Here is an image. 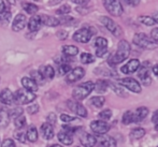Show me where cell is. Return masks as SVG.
Returning a JSON list of instances; mask_svg holds the SVG:
<instances>
[{"instance_id": "1", "label": "cell", "mask_w": 158, "mask_h": 147, "mask_svg": "<svg viewBox=\"0 0 158 147\" xmlns=\"http://www.w3.org/2000/svg\"><path fill=\"white\" fill-rule=\"evenodd\" d=\"M130 45L126 40H121L117 45V51L114 55L109 57L108 63L110 64V67H115L117 64L122 63L123 61L128 58L129 54H130Z\"/></svg>"}, {"instance_id": "2", "label": "cell", "mask_w": 158, "mask_h": 147, "mask_svg": "<svg viewBox=\"0 0 158 147\" xmlns=\"http://www.w3.org/2000/svg\"><path fill=\"white\" fill-rule=\"evenodd\" d=\"M95 84L93 82L88 81L85 83L81 84V85L77 86L72 91V97L74 98V100L77 101H81V100L85 99L89 96V93L94 90Z\"/></svg>"}, {"instance_id": "3", "label": "cell", "mask_w": 158, "mask_h": 147, "mask_svg": "<svg viewBox=\"0 0 158 147\" xmlns=\"http://www.w3.org/2000/svg\"><path fill=\"white\" fill-rule=\"evenodd\" d=\"M133 43L138 45L141 48H145V50H154L157 47V43L152 39V38L148 37L145 33H137L133 37Z\"/></svg>"}, {"instance_id": "4", "label": "cell", "mask_w": 158, "mask_h": 147, "mask_svg": "<svg viewBox=\"0 0 158 147\" xmlns=\"http://www.w3.org/2000/svg\"><path fill=\"white\" fill-rule=\"evenodd\" d=\"M14 95V102H16L17 104H27V103H30L32 102L33 100L37 98L35 92L32 91H29L25 88H22V89H19V90L15 91Z\"/></svg>"}, {"instance_id": "5", "label": "cell", "mask_w": 158, "mask_h": 147, "mask_svg": "<svg viewBox=\"0 0 158 147\" xmlns=\"http://www.w3.org/2000/svg\"><path fill=\"white\" fill-rule=\"evenodd\" d=\"M103 6L109 14L113 16H122L124 13V9L119 0H103Z\"/></svg>"}, {"instance_id": "6", "label": "cell", "mask_w": 158, "mask_h": 147, "mask_svg": "<svg viewBox=\"0 0 158 147\" xmlns=\"http://www.w3.org/2000/svg\"><path fill=\"white\" fill-rule=\"evenodd\" d=\"M100 22L102 23V25L106 28L115 37H121L123 35V29L121 28V26H118L112 18L106 16H102L100 17Z\"/></svg>"}, {"instance_id": "7", "label": "cell", "mask_w": 158, "mask_h": 147, "mask_svg": "<svg viewBox=\"0 0 158 147\" xmlns=\"http://www.w3.org/2000/svg\"><path fill=\"white\" fill-rule=\"evenodd\" d=\"M95 35V31L92 28H81L77 30L73 35V40L80 43H87L90 41L92 37Z\"/></svg>"}, {"instance_id": "8", "label": "cell", "mask_w": 158, "mask_h": 147, "mask_svg": "<svg viewBox=\"0 0 158 147\" xmlns=\"http://www.w3.org/2000/svg\"><path fill=\"white\" fill-rule=\"evenodd\" d=\"M118 85H121L122 87H126L127 89L135 93H140L142 90L141 85L132 77H125V79L118 80Z\"/></svg>"}, {"instance_id": "9", "label": "cell", "mask_w": 158, "mask_h": 147, "mask_svg": "<svg viewBox=\"0 0 158 147\" xmlns=\"http://www.w3.org/2000/svg\"><path fill=\"white\" fill-rule=\"evenodd\" d=\"M140 71L138 73V76H139L140 81L142 82V84L144 85H150L152 83V76H151V68H150V62L148 61H145L143 62V66H140Z\"/></svg>"}, {"instance_id": "10", "label": "cell", "mask_w": 158, "mask_h": 147, "mask_svg": "<svg viewBox=\"0 0 158 147\" xmlns=\"http://www.w3.org/2000/svg\"><path fill=\"white\" fill-rule=\"evenodd\" d=\"M90 129L94 133L98 135H103L106 133L109 132L110 130V125L106 121H103V120H94L90 124Z\"/></svg>"}, {"instance_id": "11", "label": "cell", "mask_w": 158, "mask_h": 147, "mask_svg": "<svg viewBox=\"0 0 158 147\" xmlns=\"http://www.w3.org/2000/svg\"><path fill=\"white\" fill-rule=\"evenodd\" d=\"M85 75V70L81 67L74 68L73 70H70L66 75V82L69 84L75 83V82L80 81L81 79H83Z\"/></svg>"}, {"instance_id": "12", "label": "cell", "mask_w": 158, "mask_h": 147, "mask_svg": "<svg viewBox=\"0 0 158 147\" xmlns=\"http://www.w3.org/2000/svg\"><path fill=\"white\" fill-rule=\"evenodd\" d=\"M67 106H68V108L71 112L77 114V116L84 117V118L87 117V111H86V108H84L80 102L73 101V100H68V101H67Z\"/></svg>"}, {"instance_id": "13", "label": "cell", "mask_w": 158, "mask_h": 147, "mask_svg": "<svg viewBox=\"0 0 158 147\" xmlns=\"http://www.w3.org/2000/svg\"><path fill=\"white\" fill-rule=\"evenodd\" d=\"M140 60L139 59H131L127 62L126 64H124L121 68V71L124 74H131V73H135L139 70L140 68Z\"/></svg>"}, {"instance_id": "14", "label": "cell", "mask_w": 158, "mask_h": 147, "mask_svg": "<svg viewBox=\"0 0 158 147\" xmlns=\"http://www.w3.org/2000/svg\"><path fill=\"white\" fill-rule=\"evenodd\" d=\"M27 25V18L24 14H19L14 18L12 24V29L13 31H21Z\"/></svg>"}, {"instance_id": "15", "label": "cell", "mask_w": 158, "mask_h": 147, "mask_svg": "<svg viewBox=\"0 0 158 147\" xmlns=\"http://www.w3.org/2000/svg\"><path fill=\"white\" fill-rule=\"evenodd\" d=\"M0 102L4 105H11L14 103V95L9 88H4L0 93Z\"/></svg>"}, {"instance_id": "16", "label": "cell", "mask_w": 158, "mask_h": 147, "mask_svg": "<svg viewBox=\"0 0 158 147\" xmlns=\"http://www.w3.org/2000/svg\"><path fill=\"white\" fill-rule=\"evenodd\" d=\"M80 141H81V144L84 147H94L97 144V139L94 135L86 132L82 133V135L80 137Z\"/></svg>"}, {"instance_id": "17", "label": "cell", "mask_w": 158, "mask_h": 147, "mask_svg": "<svg viewBox=\"0 0 158 147\" xmlns=\"http://www.w3.org/2000/svg\"><path fill=\"white\" fill-rule=\"evenodd\" d=\"M148 115V108L145 106L138 108L135 112H132V122H140Z\"/></svg>"}, {"instance_id": "18", "label": "cell", "mask_w": 158, "mask_h": 147, "mask_svg": "<svg viewBox=\"0 0 158 147\" xmlns=\"http://www.w3.org/2000/svg\"><path fill=\"white\" fill-rule=\"evenodd\" d=\"M42 22H41V16L39 15H35L28 22V29L30 32H37L38 30L41 28Z\"/></svg>"}, {"instance_id": "19", "label": "cell", "mask_w": 158, "mask_h": 147, "mask_svg": "<svg viewBox=\"0 0 158 147\" xmlns=\"http://www.w3.org/2000/svg\"><path fill=\"white\" fill-rule=\"evenodd\" d=\"M38 72L40 73L43 79H48V80H52L54 79L55 76V71H54V68L51 66H42L40 67L39 71Z\"/></svg>"}, {"instance_id": "20", "label": "cell", "mask_w": 158, "mask_h": 147, "mask_svg": "<svg viewBox=\"0 0 158 147\" xmlns=\"http://www.w3.org/2000/svg\"><path fill=\"white\" fill-rule=\"evenodd\" d=\"M41 133H42V137L45 140H52L53 137H54V128H53L52 125H50L48 122L42 124Z\"/></svg>"}, {"instance_id": "21", "label": "cell", "mask_w": 158, "mask_h": 147, "mask_svg": "<svg viewBox=\"0 0 158 147\" xmlns=\"http://www.w3.org/2000/svg\"><path fill=\"white\" fill-rule=\"evenodd\" d=\"M22 84H23L24 88L29 91L35 92L38 90V84L35 83V81L31 79V77H23L22 79Z\"/></svg>"}, {"instance_id": "22", "label": "cell", "mask_w": 158, "mask_h": 147, "mask_svg": "<svg viewBox=\"0 0 158 147\" xmlns=\"http://www.w3.org/2000/svg\"><path fill=\"white\" fill-rule=\"evenodd\" d=\"M57 137H58L59 142H60L61 144H64V145H71V144L73 143V137L72 135L70 134V133L66 132V131H60V132L58 133V135H57Z\"/></svg>"}, {"instance_id": "23", "label": "cell", "mask_w": 158, "mask_h": 147, "mask_svg": "<svg viewBox=\"0 0 158 147\" xmlns=\"http://www.w3.org/2000/svg\"><path fill=\"white\" fill-rule=\"evenodd\" d=\"M99 145L101 147H117V143L112 137H109V135H101Z\"/></svg>"}, {"instance_id": "24", "label": "cell", "mask_w": 158, "mask_h": 147, "mask_svg": "<svg viewBox=\"0 0 158 147\" xmlns=\"http://www.w3.org/2000/svg\"><path fill=\"white\" fill-rule=\"evenodd\" d=\"M41 22L42 24H45L46 26H50V27H56L60 24V21L57 19L56 17L48 16V15H44L41 16Z\"/></svg>"}, {"instance_id": "25", "label": "cell", "mask_w": 158, "mask_h": 147, "mask_svg": "<svg viewBox=\"0 0 158 147\" xmlns=\"http://www.w3.org/2000/svg\"><path fill=\"white\" fill-rule=\"evenodd\" d=\"M10 122V114L6 108H0V127H6Z\"/></svg>"}, {"instance_id": "26", "label": "cell", "mask_w": 158, "mask_h": 147, "mask_svg": "<svg viewBox=\"0 0 158 147\" xmlns=\"http://www.w3.org/2000/svg\"><path fill=\"white\" fill-rule=\"evenodd\" d=\"M63 53H64V55H66V56H68V57H73L79 54V48L74 45H64Z\"/></svg>"}, {"instance_id": "27", "label": "cell", "mask_w": 158, "mask_h": 147, "mask_svg": "<svg viewBox=\"0 0 158 147\" xmlns=\"http://www.w3.org/2000/svg\"><path fill=\"white\" fill-rule=\"evenodd\" d=\"M109 87V81H104V80H98L97 83L95 84L94 89L97 92L103 93L106 91V89Z\"/></svg>"}, {"instance_id": "28", "label": "cell", "mask_w": 158, "mask_h": 147, "mask_svg": "<svg viewBox=\"0 0 158 147\" xmlns=\"http://www.w3.org/2000/svg\"><path fill=\"white\" fill-rule=\"evenodd\" d=\"M26 139L29 142H35L38 140V131L35 126H30L26 132Z\"/></svg>"}, {"instance_id": "29", "label": "cell", "mask_w": 158, "mask_h": 147, "mask_svg": "<svg viewBox=\"0 0 158 147\" xmlns=\"http://www.w3.org/2000/svg\"><path fill=\"white\" fill-rule=\"evenodd\" d=\"M109 86L112 88V90L114 91L116 95L121 96V97L125 98L128 96V93H127L126 91L124 90V88H122V86L118 85V84H115V83H113V82H109Z\"/></svg>"}, {"instance_id": "30", "label": "cell", "mask_w": 158, "mask_h": 147, "mask_svg": "<svg viewBox=\"0 0 158 147\" xmlns=\"http://www.w3.org/2000/svg\"><path fill=\"white\" fill-rule=\"evenodd\" d=\"M145 135V130L143 128H135L130 131V137L132 140H140Z\"/></svg>"}, {"instance_id": "31", "label": "cell", "mask_w": 158, "mask_h": 147, "mask_svg": "<svg viewBox=\"0 0 158 147\" xmlns=\"http://www.w3.org/2000/svg\"><path fill=\"white\" fill-rule=\"evenodd\" d=\"M23 8H24V10L30 15L35 14V13L38 12V10H39V8H38L35 4L30 3V2H25V3H23Z\"/></svg>"}, {"instance_id": "32", "label": "cell", "mask_w": 158, "mask_h": 147, "mask_svg": "<svg viewBox=\"0 0 158 147\" xmlns=\"http://www.w3.org/2000/svg\"><path fill=\"white\" fill-rule=\"evenodd\" d=\"M90 101H92L93 105L96 106V108H102L104 102H106V99L102 96H95L90 99Z\"/></svg>"}, {"instance_id": "33", "label": "cell", "mask_w": 158, "mask_h": 147, "mask_svg": "<svg viewBox=\"0 0 158 147\" xmlns=\"http://www.w3.org/2000/svg\"><path fill=\"white\" fill-rule=\"evenodd\" d=\"M96 48H106L108 47V40L103 37H99L95 40Z\"/></svg>"}, {"instance_id": "34", "label": "cell", "mask_w": 158, "mask_h": 147, "mask_svg": "<svg viewBox=\"0 0 158 147\" xmlns=\"http://www.w3.org/2000/svg\"><path fill=\"white\" fill-rule=\"evenodd\" d=\"M139 22L142 24H144V25H146V26L155 25V22H154V19H153V17L148 16V15H141V16L139 17Z\"/></svg>"}, {"instance_id": "35", "label": "cell", "mask_w": 158, "mask_h": 147, "mask_svg": "<svg viewBox=\"0 0 158 147\" xmlns=\"http://www.w3.org/2000/svg\"><path fill=\"white\" fill-rule=\"evenodd\" d=\"M81 61H82V63H84V64L92 63V62L95 61V57L93 56L92 54H89V53H83V54L81 55Z\"/></svg>"}, {"instance_id": "36", "label": "cell", "mask_w": 158, "mask_h": 147, "mask_svg": "<svg viewBox=\"0 0 158 147\" xmlns=\"http://www.w3.org/2000/svg\"><path fill=\"white\" fill-rule=\"evenodd\" d=\"M11 19V12L9 10H4L2 13H0V23L6 25Z\"/></svg>"}, {"instance_id": "37", "label": "cell", "mask_w": 158, "mask_h": 147, "mask_svg": "<svg viewBox=\"0 0 158 147\" xmlns=\"http://www.w3.org/2000/svg\"><path fill=\"white\" fill-rule=\"evenodd\" d=\"M98 117L100 118V120H103V121H106V120H110V118L112 117V111L111 110H103L98 114Z\"/></svg>"}, {"instance_id": "38", "label": "cell", "mask_w": 158, "mask_h": 147, "mask_svg": "<svg viewBox=\"0 0 158 147\" xmlns=\"http://www.w3.org/2000/svg\"><path fill=\"white\" fill-rule=\"evenodd\" d=\"M14 125L17 129H22L26 126V118L24 116H19V117H15L14 119Z\"/></svg>"}, {"instance_id": "39", "label": "cell", "mask_w": 158, "mask_h": 147, "mask_svg": "<svg viewBox=\"0 0 158 147\" xmlns=\"http://www.w3.org/2000/svg\"><path fill=\"white\" fill-rule=\"evenodd\" d=\"M123 124L124 125L132 124V112H131V111H127L126 113H124V115H123Z\"/></svg>"}, {"instance_id": "40", "label": "cell", "mask_w": 158, "mask_h": 147, "mask_svg": "<svg viewBox=\"0 0 158 147\" xmlns=\"http://www.w3.org/2000/svg\"><path fill=\"white\" fill-rule=\"evenodd\" d=\"M71 70V67L68 63H60L58 67V72L60 75H64Z\"/></svg>"}, {"instance_id": "41", "label": "cell", "mask_w": 158, "mask_h": 147, "mask_svg": "<svg viewBox=\"0 0 158 147\" xmlns=\"http://www.w3.org/2000/svg\"><path fill=\"white\" fill-rule=\"evenodd\" d=\"M70 11H71L70 6H69L68 4H64V6H61L60 8L56 11V13L59 15H66V14H68V13H70Z\"/></svg>"}, {"instance_id": "42", "label": "cell", "mask_w": 158, "mask_h": 147, "mask_svg": "<svg viewBox=\"0 0 158 147\" xmlns=\"http://www.w3.org/2000/svg\"><path fill=\"white\" fill-rule=\"evenodd\" d=\"M9 114H10V117H14V118L22 116V114H23V108H13V110L9 111Z\"/></svg>"}, {"instance_id": "43", "label": "cell", "mask_w": 158, "mask_h": 147, "mask_svg": "<svg viewBox=\"0 0 158 147\" xmlns=\"http://www.w3.org/2000/svg\"><path fill=\"white\" fill-rule=\"evenodd\" d=\"M14 137H15V139L19 140V141L22 142V143H25V142L27 141V139H26V133L22 132V131H19V132H15Z\"/></svg>"}, {"instance_id": "44", "label": "cell", "mask_w": 158, "mask_h": 147, "mask_svg": "<svg viewBox=\"0 0 158 147\" xmlns=\"http://www.w3.org/2000/svg\"><path fill=\"white\" fill-rule=\"evenodd\" d=\"M108 53H109L108 47L106 48H97V50H96V56L102 58V57H104L106 55H108Z\"/></svg>"}, {"instance_id": "45", "label": "cell", "mask_w": 158, "mask_h": 147, "mask_svg": "<svg viewBox=\"0 0 158 147\" xmlns=\"http://www.w3.org/2000/svg\"><path fill=\"white\" fill-rule=\"evenodd\" d=\"M77 129L79 128H77V127H71V126H67V125H64V126H63V130L64 131H66V132H68V133H70L71 135L73 134V133H75L77 131Z\"/></svg>"}, {"instance_id": "46", "label": "cell", "mask_w": 158, "mask_h": 147, "mask_svg": "<svg viewBox=\"0 0 158 147\" xmlns=\"http://www.w3.org/2000/svg\"><path fill=\"white\" fill-rule=\"evenodd\" d=\"M1 147H15V143L13 140L11 139H6L1 144Z\"/></svg>"}, {"instance_id": "47", "label": "cell", "mask_w": 158, "mask_h": 147, "mask_svg": "<svg viewBox=\"0 0 158 147\" xmlns=\"http://www.w3.org/2000/svg\"><path fill=\"white\" fill-rule=\"evenodd\" d=\"M38 111H39V105L38 104H32V105L27 108V112L29 114H35V113H38Z\"/></svg>"}, {"instance_id": "48", "label": "cell", "mask_w": 158, "mask_h": 147, "mask_svg": "<svg viewBox=\"0 0 158 147\" xmlns=\"http://www.w3.org/2000/svg\"><path fill=\"white\" fill-rule=\"evenodd\" d=\"M60 119L63 120L64 122H71V121H73L75 118L72 117V116H69V115H67V114H61Z\"/></svg>"}, {"instance_id": "49", "label": "cell", "mask_w": 158, "mask_h": 147, "mask_svg": "<svg viewBox=\"0 0 158 147\" xmlns=\"http://www.w3.org/2000/svg\"><path fill=\"white\" fill-rule=\"evenodd\" d=\"M48 122L50 125H54L55 122H56V115L54 114V113H50L48 114Z\"/></svg>"}, {"instance_id": "50", "label": "cell", "mask_w": 158, "mask_h": 147, "mask_svg": "<svg viewBox=\"0 0 158 147\" xmlns=\"http://www.w3.org/2000/svg\"><path fill=\"white\" fill-rule=\"evenodd\" d=\"M151 38H152L156 43L158 42V27L154 28V29L152 30V32H151Z\"/></svg>"}, {"instance_id": "51", "label": "cell", "mask_w": 158, "mask_h": 147, "mask_svg": "<svg viewBox=\"0 0 158 147\" xmlns=\"http://www.w3.org/2000/svg\"><path fill=\"white\" fill-rule=\"evenodd\" d=\"M125 1L129 6H137L140 3V0H125Z\"/></svg>"}, {"instance_id": "52", "label": "cell", "mask_w": 158, "mask_h": 147, "mask_svg": "<svg viewBox=\"0 0 158 147\" xmlns=\"http://www.w3.org/2000/svg\"><path fill=\"white\" fill-rule=\"evenodd\" d=\"M74 3L80 4V6H86L89 2V0H72Z\"/></svg>"}, {"instance_id": "53", "label": "cell", "mask_w": 158, "mask_h": 147, "mask_svg": "<svg viewBox=\"0 0 158 147\" xmlns=\"http://www.w3.org/2000/svg\"><path fill=\"white\" fill-rule=\"evenodd\" d=\"M57 35H58V38H60V39H64V38H67V32L66 31H58V33H57Z\"/></svg>"}, {"instance_id": "54", "label": "cell", "mask_w": 158, "mask_h": 147, "mask_svg": "<svg viewBox=\"0 0 158 147\" xmlns=\"http://www.w3.org/2000/svg\"><path fill=\"white\" fill-rule=\"evenodd\" d=\"M152 121L154 122V124H157V122H158V110L154 113V115H153Z\"/></svg>"}, {"instance_id": "55", "label": "cell", "mask_w": 158, "mask_h": 147, "mask_svg": "<svg viewBox=\"0 0 158 147\" xmlns=\"http://www.w3.org/2000/svg\"><path fill=\"white\" fill-rule=\"evenodd\" d=\"M6 10V6H4V2L2 0H0V13H2Z\"/></svg>"}, {"instance_id": "56", "label": "cell", "mask_w": 158, "mask_h": 147, "mask_svg": "<svg viewBox=\"0 0 158 147\" xmlns=\"http://www.w3.org/2000/svg\"><path fill=\"white\" fill-rule=\"evenodd\" d=\"M152 71H153V73H154L155 75H157V76H158V64H156V66L153 67Z\"/></svg>"}, {"instance_id": "57", "label": "cell", "mask_w": 158, "mask_h": 147, "mask_svg": "<svg viewBox=\"0 0 158 147\" xmlns=\"http://www.w3.org/2000/svg\"><path fill=\"white\" fill-rule=\"evenodd\" d=\"M153 19H154V22H155V24H158V12L157 13H155L154 15H153Z\"/></svg>"}, {"instance_id": "58", "label": "cell", "mask_w": 158, "mask_h": 147, "mask_svg": "<svg viewBox=\"0 0 158 147\" xmlns=\"http://www.w3.org/2000/svg\"><path fill=\"white\" fill-rule=\"evenodd\" d=\"M48 147H63V146L58 145V144H54V145H51V146H48Z\"/></svg>"}, {"instance_id": "59", "label": "cell", "mask_w": 158, "mask_h": 147, "mask_svg": "<svg viewBox=\"0 0 158 147\" xmlns=\"http://www.w3.org/2000/svg\"><path fill=\"white\" fill-rule=\"evenodd\" d=\"M9 2H10L11 4H14L15 3V0H8Z\"/></svg>"}, {"instance_id": "60", "label": "cell", "mask_w": 158, "mask_h": 147, "mask_svg": "<svg viewBox=\"0 0 158 147\" xmlns=\"http://www.w3.org/2000/svg\"><path fill=\"white\" fill-rule=\"evenodd\" d=\"M155 129L158 131V122H157V124H155Z\"/></svg>"}, {"instance_id": "61", "label": "cell", "mask_w": 158, "mask_h": 147, "mask_svg": "<svg viewBox=\"0 0 158 147\" xmlns=\"http://www.w3.org/2000/svg\"><path fill=\"white\" fill-rule=\"evenodd\" d=\"M157 147H158V146H157Z\"/></svg>"}]
</instances>
